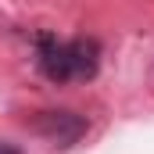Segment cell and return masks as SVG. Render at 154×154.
<instances>
[{
  "instance_id": "1",
  "label": "cell",
  "mask_w": 154,
  "mask_h": 154,
  "mask_svg": "<svg viewBox=\"0 0 154 154\" xmlns=\"http://www.w3.org/2000/svg\"><path fill=\"white\" fill-rule=\"evenodd\" d=\"M32 133L43 136V140H50L54 147H72L79 143L82 136H86V129H90V122L79 115V111H65V108H57V111H39L32 122Z\"/></svg>"
},
{
  "instance_id": "2",
  "label": "cell",
  "mask_w": 154,
  "mask_h": 154,
  "mask_svg": "<svg viewBox=\"0 0 154 154\" xmlns=\"http://www.w3.org/2000/svg\"><path fill=\"white\" fill-rule=\"evenodd\" d=\"M36 68L43 79L50 82H72V54H68V43H61L50 32H39L36 36Z\"/></svg>"
},
{
  "instance_id": "3",
  "label": "cell",
  "mask_w": 154,
  "mask_h": 154,
  "mask_svg": "<svg viewBox=\"0 0 154 154\" xmlns=\"http://www.w3.org/2000/svg\"><path fill=\"white\" fill-rule=\"evenodd\" d=\"M68 54H72V79H93L100 68V43L97 39H68Z\"/></svg>"
},
{
  "instance_id": "4",
  "label": "cell",
  "mask_w": 154,
  "mask_h": 154,
  "mask_svg": "<svg viewBox=\"0 0 154 154\" xmlns=\"http://www.w3.org/2000/svg\"><path fill=\"white\" fill-rule=\"evenodd\" d=\"M0 154H22V151H18V147H11V143H4V140H0Z\"/></svg>"
}]
</instances>
